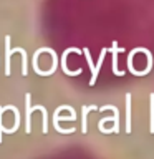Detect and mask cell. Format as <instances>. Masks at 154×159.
I'll return each mask as SVG.
<instances>
[{
	"label": "cell",
	"mask_w": 154,
	"mask_h": 159,
	"mask_svg": "<svg viewBox=\"0 0 154 159\" xmlns=\"http://www.w3.org/2000/svg\"><path fill=\"white\" fill-rule=\"evenodd\" d=\"M131 124V94H126V131H129Z\"/></svg>",
	"instance_id": "6"
},
{
	"label": "cell",
	"mask_w": 154,
	"mask_h": 159,
	"mask_svg": "<svg viewBox=\"0 0 154 159\" xmlns=\"http://www.w3.org/2000/svg\"><path fill=\"white\" fill-rule=\"evenodd\" d=\"M109 52L113 53V71H114V75H118V76H123L124 71H119V70H118V53L124 52V48H119L118 45H116V42H114Z\"/></svg>",
	"instance_id": "4"
},
{
	"label": "cell",
	"mask_w": 154,
	"mask_h": 159,
	"mask_svg": "<svg viewBox=\"0 0 154 159\" xmlns=\"http://www.w3.org/2000/svg\"><path fill=\"white\" fill-rule=\"evenodd\" d=\"M30 99H32V94L27 93V94H25V133L32 131V126H30V118H32V113L38 109V106H30Z\"/></svg>",
	"instance_id": "1"
},
{
	"label": "cell",
	"mask_w": 154,
	"mask_h": 159,
	"mask_svg": "<svg viewBox=\"0 0 154 159\" xmlns=\"http://www.w3.org/2000/svg\"><path fill=\"white\" fill-rule=\"evenodd\" d=\"M151 129L154 131V94H151Z\"/></svg>",
	"instance_id": "9"
},
{
	"label": "cell",
	"mask_w": 154,
	"mask_h": 159,
	"mask_svg": "<svg viewBox=\"0 0 154 159\" xmlns=\"http://www.w3.org/2000/svg\"><path fill=\"white\" fill-rule=\"evenodd\" d=\"M10 42H12V38H10V35L5 37V76H10V73H12V66H10V60H12V48H10Z\"/></svg>",
	"instance_id": "3"
},
{
	"label": "cell",
	"mask_w": 154,
	"mask_h": 159,
	"mask_svg": "<svg viewBox=\"0 0 154 159\" xmlns=\"http://www.w3.org/2000/svg\"><path fill=\"white\" fill-rule=\"evenodd\" d=\"M101 109H113V113H114V131H118L119 129V109L116 106H111V104L103 106Z\"/></svg>",
	"instance_id": "7"
},
{
	"label": "cell",
	"mask_w": 154,
	"mask_h": 159,
	"mask_svg": "<svg viewBox=\"0 0 154 159\" xmlns=\"http://www.w3.org/2000/svg\"><path fill=\"white\" fill-rule=\"evenodd\" d=\"M93 109H98V108L96 106H83V133H86V116Z\"/></svg>",
	"instance_id": "8"
},
{
	"label": "cell",
	"mask_w": 154,
	"mask_h": 159,
	"mask_svg": "<svg viewBox=\"0 0 154 159\" xmlns=\"http://www.w3.org/2000/svg\"><path fill=\"white\" fill-rule=\"evenodd\" d=\"M70 53H83V50H79V48H66L63 52V57H61V70H63V73L65 75H70V76H76V75L81 73V68L76 70V71L68 70V66H66V57H68Z\"/></svg>",
	"instance_id": "2"
},
{
	"label": "cell",
	"mask_w": 154,
	"mask_h": 159,
	"mask_svg": "<svg viewBox=\"0 0 154 159\" xmlns=\"http://www.w3.org/2000/svg\"><path fill=\"white\" fill-rule=\"evenodd\" d=\"M2 114H3V106H0V143H2V131H3V124H2Z\"/></svg>",
	"instance_id": "10"
},
{
	"label": "cell",
	"mask_w": 154,
	"mask_h": 159,
	"mask_svg": "<svg viewBox=\"0 0 154 159\" xmlns=\"http://www.w3.org/2000/svg\"><path fill=\"white\" fill-rule=\"evenodd\" d=\"M83 55L86 57V61L89 65V70H91V80H89V84H93L96 83V78H98V73H96V65L93 63V60H91V55H89V50L88 48H83Z\"/></svg>",
	"instance_id": "5"
}]
</instances>
